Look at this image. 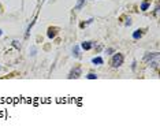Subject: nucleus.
<instances>
[{
  "label": "nucleus",
  "mask_w": 160,
  "mask_h": 134,
  "mask_svg": "<svg viewBox=\"0 0 160 134\" xmlns=\"http://www.w3.org/2000/svg\"><path fill=\"white\" fill-rule=\"evenodd\" d=\"M92 63L94 64V66H100V64L104 63V60H103V57L101 56H96V57H93L92 59Z\"/></svg>",
  "instance_id": "obj_4"
},
{
  "label": "nucleus",
  "mask_w": 160,
  "mask_h": 134,
  "mask_svg": "<svg viewBox=\"0 0 160 134\" xmlns=\"http://www.w3.org/2000/svg\"><path fill=\"white\" fill-rule=\"evenodd\" d=\"M72 55L75 57H79V47H74L72 48Z\"/></svg>",
  "instance_id": "obj_9"
},
{
  "label": "nucleus",
  "mask_w": 160,
  "mask_h": 134,
  "mask_svg": "<svg viewBox=\"0 0 160 134\" xmlns=\"http://www.w3.org/2000/svg\"><path fill=\"white\" fill-rule=\"evenodd\" d=\"M141 37H142V30H140V29H138V30L133 32V38L134 40H140Z\"/></svg>",
  "instance_id": "obj_6"
},
{
  "label": "nucleus",
  "mask_w": 160,
  "mask_h": 134,
  "mask_svg": "<svg viewBox=\"0 0 160 134\" xmlns=\"http://www.w3.org/2000/svg\"><path fill=\"white\" fill-rule=\"evenodd\" d=\"M155 59H159V52H155V53H147L144 57V60L145 62H151V60H155Z\"/></svg>",
  "instance_id": "obj_3"
},
{
  "label": "nucleus",
  "mask_w": 160,
  "mask_h": 134,
  "mask_svg": "<svg viewBox=\"0 0 160 134\" xmlns=\"http://www.w3.org/2000/svg\"><path fill=\"white\" fill-rule=\"evenodd\" d=\"M92 47H93V42H90V41H83L82 44H81V48L85 49V51L92 49Z\"/></svg>",
  "instance_id": "obj_5"
},
{
  "label": "nucleus",
  "mask_w": 160,
  "mask_h": 134,
  "mask_svg": "<svg viewBox=\"0 0 160 134\" xmlns=\"http://www.w3.org/2000/svg\"><path fill=\"white\" fill-rule=\"evenodd\" d=\"M149 6H151V4H149V2H142V3H141V7H140L141 11H147V10L149 8Z\"/></svg>",
  "instance_id": "obj_8"
},
{
  "label": "nucleus",
  "mask_w": 160,
  "mask_h": 134,
  "mask_svg": "<svg viewBox=\"0 0 160 134\" xmlns=\"http://www.w3.org/2000/svg\"><path fill=\"white\" fill-rule=\"evenodd\" d=\"M55 36H56V29H55V27H53V29L49 27V29H48V37H49V38H53Z\"/></svg>",
  "instance_id": "obj_7"
},
{
  "label": "nucleus",
  "mask_w": 160,
  "mask_h": 134,
  "mask_svg": "<svg viewBox=\"0 0 160 134\" xmlns=\"http://www.w3.org/2000/svg\"><path fill=\"white\" fill-rule=\"evenodd\" d=\"M3 34V30H2V29H0V36H2Z\"/></svg>",
  "instance_id": "obj_16"
},
{
  "label": "nucleus",
  "mask_w": 160,
  "mask_h": 134,
  "mask_svg": "<svg viewBox=\"0 0 160 134\" xmlns=\"http://www.w3.org/2000/svg\"><path fill=\"white\" fill-rule=\"evenodd\" d=\"M86 78H88V79H97V75L94 73H89L88 75H86Z\"/></svg>",
  "instance_id": "obj_10"
},
{
  "label": "nucleus",
  "mask_w": 160,
  "mask_h": 134,
  "mask_svg": "<svg viewBox=\"0 0 160 134\" xmlns=\"http://www.w3.org/2000/svg\"><path fill=\"white\" fill-rule=\"evenodd\" d=\"M12 45H14V47H15V48H18V49H19V48H21V44H19V42H18V41H17V40H15V41H12Z\"/></svg>",
  "instance_id": "obj_11"
},
{
  "label": "nucleus",
  "mask_w": 160,
  "mask_h": 134,
  "mask_svg": "<svg viewBox=\"0 0 160 134\" xmlns=\"http://www.w3.org/2000/svg\"><path fill=\"white\" fill-rule=\"evenodd\" d=\"M105 52L110 55V53H114V49H112V48H108V49H105Z\"/></svg>",
  "instance_id": "obj_13"
},
{
  "label": "nucleus",
  "mask_w": 160,
  "mask_h": 134,
  "mask_svg": "<svg viewBox=\"0 0 160 134\" xmlns=\"http://www.w3.org/2000/svg\"><path fill=\"white\" fill-rule=\"evenodd\" d=\"M92 21H93V19H89V22H88V23H90ZM81 27H85V23H82V25H81Z\"/></svg>",
  "instance_id": "obj_15"
},
{
  "label": "nucleus",
  "mask_w": 160,
  "mask_h": 134,
  "mask_svg": "<svg viewBox=\"0 0 160 134\" xmlns=\"http://www.w3.org/2000/svg\"><path fill=\"white\" fill-rule=\"evenodd\" d=\"M83 2H85V0H79V2H78V6H77V8H81L82 4H83Z\"/></svg>",
  "instance_id": "obj_12"
},
{
  "label": "nucleus",
  "mask_w": 160,
  "mask_h": 134,
  "mask_svg": "<svg viewBox=\"0 0 160 134\" xmlns=\"http://www.w3.org/2000/svg\"><path fill=\"white\" fill-rule=\"evenodd\" d=\"M79 75H81V68H79V67H75V68H72L71 73L68 74V78H70V79H72V78H78Z\"/></svg>",
  "instance_id": "obj_2"
},
{
  "label": "nucleus",
  "mask_w": 160,
  "mask_h": 134,
  "mask_svg": "<svg viewBox=\"0 0 160 134\" xmlns=\"http://www.w3.org/2000/svg\"><path fill=\"white\" fill-rule=\"evenodd\" d=\"M123 60H125V57H123L122 53H115L114 56H112V59H111V64H112V67H121L122 64H123Z\"/></svg>",
  "instance_id": "obj_1"
},
{
  "label": "nucleus",
  "mask_w": 160,
  "mask_h": 134,
  "mask_svg": "<svg viewBox=\"0 0 160 134\" xmlns=\"http://www.w3.org/2000/svg\"><path fill=\"white\" fill-rule=\"evenodd\" d=\"M32 56H34L36 55V48H32V53H30Z\"/></svg>",
  "instance_id": "obj_14"
}]
</instances>
